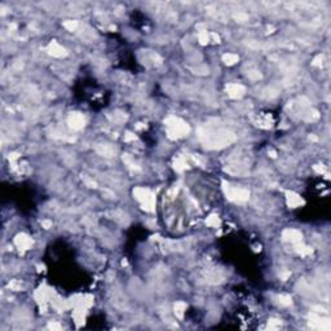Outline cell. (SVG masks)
Listing matches in <instances>:
<instances>
[{
  "label": "cell",
  "instance_id": "6da1fadb",
  "mask_svg": "<svg viewBox=\"0 0 331 331\" xmlns=\"http://www.w3.org/2000/svg\"><path fill=\"white\" fill-rule=\"evenodd\" d=\"M229 92H230V94L232 96H241L242 94V92H243V87L242 85H230L229 87Z\"/></svg>",
  "mask_w": 331,
  "mask_h": 331
},
{
  "label": "cell",
  "instance_id": "7a4b0ae2",
  "mask_svg": "<svg viewBox=\"0 0 331 331\" xmlns=\"http://www.w3.org/2000/svg\"><path fill=\"white\" fill-rule=\"evenodd\" d=\"M16 242H17L18 246H19V247H22V248H26V247L29 246V244H30V239H27V237H24V236H22V237H18Z\"/></svg>",
  "mask_w": 331,
  "mask_h": 331
},
{
  "label": "cell",
  "instance_id": "3957f363",
  "mask_svg": "<svg viewBox=\"0 0 331 331\" xmlns=\"http://www.w3.org/2000/svg\"><path fill=\"white\" fill-rule=\"evenodd\" d=\"M71 123H74L72 125L75 128H78V127H80V124H83V118L80 115H72L71 116Z\"/></svg>",
  "mask_w": 331,
  "mask_h": 331
}]
</instances>
